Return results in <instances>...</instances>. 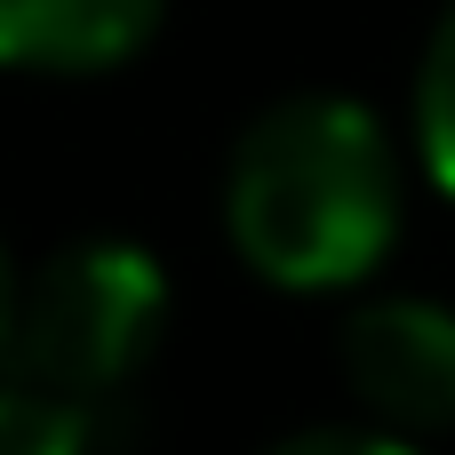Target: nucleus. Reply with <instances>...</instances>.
I'll list each match as a JSON object with an SVG mask.
<instances>
[{
  "label": "nucleus",
  "instance_id": "f03ea898",
  "mask_svg": "<svg viewBox=\"0 0 455 455\" xmlns=\"http://www.w3.org/2000/svg\"><path fill=\"white\" fill-rule=\"evenodd\" d=\"M168 328V280L136 240H72L40 272H24L16 336H8V384L32 400H56L64 416H96L120 400Z\"/></svg>",
  "mask_w": 455,
  "mask_h": 455
},
{
  "label": "nucleus",
  "instance_id": "f257e3e1",
  "mask_svg": "<svg viewBox=\"0 0 455 455\" xmlns=\"http://www.w3.org/2000/svg\"><path fill=\"white\" fill-rule=\"evenodd\" d=\"M224 232L288 296L360 288L400 240V152L384 120L352 96L264 104L224 168Z\"/></svg>",
  "mask_w": 455,
  "mask_h": 455
},
{
  "label": "nucleus",
  "instance_id": "0eeeda50",
  "mask_svg": "<svg viewBox=\"0 0 455 455\" xmlns=\"http://www.w3.org/2000/svg\"><path fill=\"white\" fill-rule=\"evenodd\" d=\"M264 455H416L408 440H392V432H344V424H320V432H296V440H280V448Z\"/></svg>",
  "mask_w": 455,
  "mask_h": 455
},
{
  "label": "nucleus",
  "instance_id": "6e6552de",
  "mask_svg": "<svg viewBox=\"0 0 455 455\" xmlns=\"http://www.w3.org/2000/svg\"><path fill=\"white\" fill-rule=\"evenodd\" d=\"M16 296H24V272H16V256L0 240V368H8V336H16Z\"/></svg>",
  "mask_w": 455,
  "mask_h": 455
},
{
  "label": "nucleus",
  "instance_id": "39448f33",
  "mask_svg": "<svg viewBox=\"0 0 455 455\" xmlns=\"http://www.w3.org/2000/svg\"><path fill=\"white\" fill-rule=\"evenodd\" d=\"M416 152H424L432 184L455 200V0L432 24L424 64H416Z\"/></svg>",
  "mask_w": 455,
  "mask_h": 455
},
{
  "label": "nucleus",
  "instance_id": "20e7f679",
  "mask_svg": "<svg viewBox=\"0 0 455 455\" xmlns=\"http://www.w3.org/2000/svg\"><path fill=\"white\" fill-rule=\"evenodd\" d=\"M160 16L168 0H0V72H112Z\"/></svg>",
  "mask_w": 455,
  "mask_h": 455
},
{
  "label": "nucleus",
  "instance_id": "423d86ee",
  "mask_svg": "<svg viewBox=\"0 0 455 455\" xmlns=\"http://www.w3.org/2000/svg\"><path fill=\"white\" fill-rule=\"evenodd\" d=\"M0 455H88V424L0 376Z\"/></svg>",
  "mask_w": 455,
  "mask_h": 455
},
{
  "label": "nucleus",
  "instance_id": "7ed1b4c3",
  "mask_svg": "<svg viewBox=\"0 0 455 455\" xmlns=\"http://www.w3.org/2000/svg\"><path fill=\"white\" fill-rule=\"evenodd\" d=\"M344 384L392 440L455 424V312L432 296H376L344 320Z\"/></svg>",
  "mask_w": 455,
  "mask_h": 455
}]
</instances>
